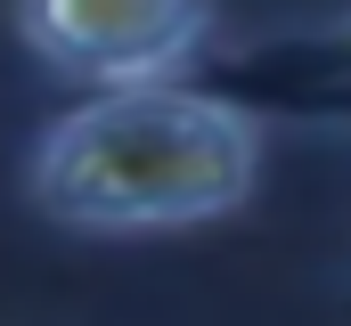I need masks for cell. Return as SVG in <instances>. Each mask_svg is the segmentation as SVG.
<instances>
[{
	"instance_id": "1",
	"label": "cell",
	"mask_w": 351,
	"mask_h": 326,
	"mask_svg": "<svg viewBox=\"0 0 351 326\" xmlns=\"http://www.w3.org/2000/svg\"><path fill=\"white\" fill-rule=\"evenodd\" d=\"M262 179V123L180 74L98 82L33 147V204L82 237H164L221 221Z\"/></svg>"
},
{
	"instance_id": "2",
	"label": "cell",
	"mask_w": 351,
	"mask_h": 326,
	"mask_svg": "<svg viewBox=\"0 0 351 326\" xmlns=\"http://www.w3.org/2000/svg\"><path fill=\"white\" fill-rule=\"evenodd\" d=\"M16 33L74 82H147L204 49L213 0H16Z\"/></svg>"
}]
</instances>
